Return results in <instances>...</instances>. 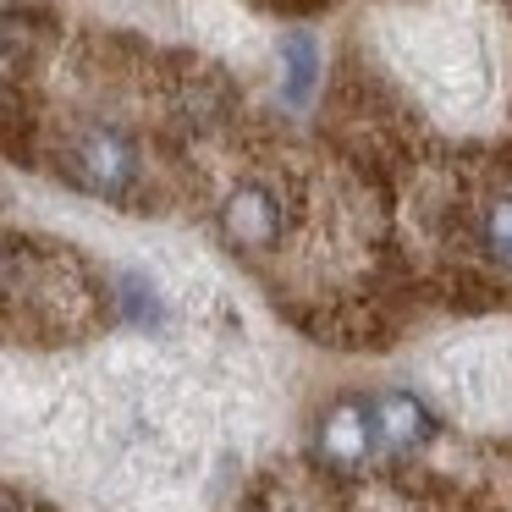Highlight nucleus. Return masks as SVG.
Returning <instances> with one entry per match:
<instances>
[{"label":"nucleus","mask_w":512,"mask_h":512,"mask_svg":"<svg viewBox=\"0 0 512 512\" xmlns=\"http://www.w3.org/2000/svg\"><path fill=\"white\" fill-rule=\"evenodd\" d=\"M122 303H127V314H133V320H155V314H160V303H155V292H149L144 287V281H138V276H127L122 281Z\"/></svg>","instance_id":"0eeeda50"},{"label":"nucleus","mask_w":512,"mask_h":512,"mask_svg":"<svg viewBox=\"0 0 512 512\" xmlns=\"http://www.w3.org/2000/svg\"><path fill=\"white\" fill-rule=\"evenodd\" d=\"M281 72H287V100L303 105L314 94V78H320V45L309 34H292L281 50Z\"/></svg>","instance_id":"423d86ee"},{"label":"nucleus","mask_w":512,"mask_h":512,"mask_svg":"<svg viewBox=\"0 0 512 512\" xmlns=\"http://www.w3.org/2000/svg\"><path fill=\"white\" fill-rule=\"evenodd\" d=\"M61 171H67L72 188L94 193V199H127L138 188V149L127 133L94 122V127H78L61 149Z\"/></svg>","instance_id":"f257e3e1"},{"label":"nucleus","mask_w":512,"mask_h":512,"mask_svg":"<svg viewBox=\"0 0 512 512\" xmlns=\"http://www.w3.org/2000/svg\"><path fill=\"white\" fill-rule=\"evenodd\" d=\"M320 457L342 474H358L380 457V435H375V408L364 397H342L331 413L320 419V435H314Z\"/></svg>","instance_id":"f03ea898"},{"label":"nucleus","mask_w":512,"mask_h":512,"mask_svg":"<svg viewBox=\"0 0 512 512\" xmlns=\"http://www.w3.org/2000/svg\"><path fill=\"white\" fill-rule=\"evenodd\" d=\"M281 199L265 188V182H248V188H237L232 199L221 204V226H226V237L232 243H243V248H270L281 237Z\"/></svg>","instance_id":"20e7f679"},{"label":"nucleus","mask_w":512,"mask_h":512,"mask_svg":"<svg viewBox=\"0 0 512 512\" xmlns=\"http://www.w3.org/2000/svg\"><path fill=\"white\" fill-rule=\"evenodd\" d=\"M369 408H375L380 457H413L435 435V413L424 408V397H413V391H402V386L369 397Z\"/></svg>","instance_id":"7ed1b4c3"},{"label":"nucleus","mask_w":512,"mask_h":512,"mask_svg":"<svg viewBox=\"0 0 512 512\" xmlns=\"http://www.w3.org/2000/svg\"><path fill=\"white\" fill-rule=\"evenodd\" d=\"M0 512H12V507H0Z\"/></svg>","instance_id":"6e6552de"},{"label":"nucleus","mask_w":512,"mask_h":512,"mask_svg":"<svg viewBox=\"0 0 512 512\" xmlns=\"http://www.w3.org/2000/svg\"><path fill=\"white\" fill-rule=\"evenodd\" d=\"M474 232H479V254L512 276V193H501V199H490L485 210H479Z\"/></svg>","instance_id":"39448f33"}]
</instances>
